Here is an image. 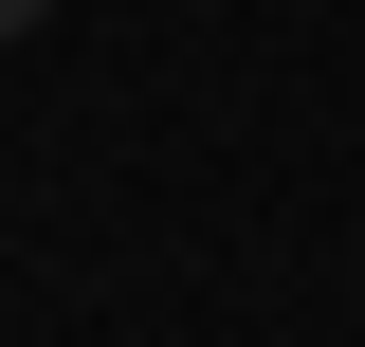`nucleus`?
<instances>
[{"label": "nucleus", "instance_id": "obj_1", "mask_svg": "<svg viewBox=\"0 0 365 347\" xmlns=\"http://www.w3.org/2000/svg\"><path fill=\"white\" fill-rule=\"evenodd\" d=\"M37 19H55V0H0V37H37Z\"/></svg>", "mask_w": 365, "mask_h": 347}]
</instances>
